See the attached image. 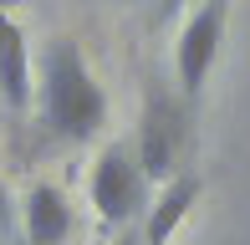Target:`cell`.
Returning <instances> with one entry per match:
<instances>
[{"label": "cell", "mask_w": 250, "mask_h": 245, "mask_svg": "<svg viewBox=\"0 0 250 245\" xmlns=\"http://www.w3.org/2000/svg\"><path fill=\"white\" fill-rule=\"evenodd\" d=\"M87 189H92V209H97V220L107 230L143 225V215H148V179L138 174L128 143H107L97 153Z\"/></svg>", "instance_id": "7a4b0ae2"}, {"label": "cell", "mask_w": 250, "mask_h": 245, "mask_svg": "<svg viewBox=\"0 0 250 245\" xmlns=\"http://www.w3.org/2000/svg\"><path fill=\"white\" fill-rule=\"evenodd\" d=\"M21 245H26V240H21Z\"/></svg>", "instance_id": "7c38bea8"}, {"label": "cell", "mask_w": 250, "mask_h": 245, "mask_svg": "<svg viewBox=\"0 0 250 245\" xmlns=\"http://www.w3.org/2000/svg\"><path fill=\"white\" fill-rule=\"evenodd\" d=\"M0 107L5 118H26L36 107V57L16 16H0Z\"/></svg>", "instance_id": "5b68a950"}, {"label": "cell", "mask_w": 250, "mask_h": 245, "mask_svg": "<svg viewBox=\"0 0 250 245\" xmlns=\"http://www.w3.org/2000/svg\"><path fill=\"white\" fill-rule=\"evenodd\" d=\"M36 113L66 143H87L107 122V92L72 36H51L36 57Z\"/></svg>", "instance_id": "6da1fadb"}, {"label": "cell", "mask_w": 250, "mask_h": 245, "mask_svg": "<svg viewBox=\"0 0 250 245\" xmlns=\"http://www.w3.org/2000/svg\"><path fill=\"white\" fill-rule=\"evenodd\" d=\"M21 235H26V245H66L72 204L56 184H31L26 204H21Z\"/></svg>", "instance_id": "8992f818"}, {"label": "cell", "mask_w": 250, "mask_h": 245, "mask_svg": "<svg viewBox=\"0 0 250 245\" xmlns=\"http://www.w3.org/2000/svg\"><path fill=\"white\" fill-rule=\"evenodd\" d=\"M225 31H230V0H199V5L189 10L184 31H179V41H174L179 92H184L189 102H194L204 92V82H209L214 57H220V46H225Z\"/></svg>", "instance_id": "277c9868"}, {"label": "cell", "mask_w": 250, "mask_h": 245, "mask_svg": "<svg viewBox=\"0 0 250 245\" xmlns=\"http://www.w3.org/2000/svg\"><path fill=\"white\" fill-rule=\"evenodd\" d=\"M164 10H184V5H199V0H158Z\"/></svg>", "instance_id": "30bf717a"}, {"label": "cell", "mask_w": 250, "mask_h": 245, "mask_svg": "<svg viewBox=\"0 0 250 245\" xmlns=\"http://www.w3.org/2000/svg\"><path fill=\"white\" fill-rule=\"evenodd\" d=\"M10 235H16V209H10V189L0 179V240H10Z\"/></svg>", "instance_id": "ba28073f"}, {"label": "cell", "mask_w": 250, "mask_h": 245, "mask_svg": "<svg viewBox=\"0 0 250 245\" xmlns=\"http://www.w3.org/2000/svg\"><path fill=\"white\" fill-rule=\"evenodd\" d=\"M199 174H189V169H179L174 179L164 184V194L148 204V215H143V245H168V235H174L179 225H184V215L194 209V199H199Z\"/></svg>", "instance_id": "52a82bcc"}, {"label": "cell", "mask_w": 250, "mask_h": 245, "mask_svg": "<svg viewBox=\"0 0 250 245\" xmlns=\"http://www.w3.org/2000/svg\"><path fill=\"white\" fill-rule=\"evenodd\" d=\"M112 245H143V225H128V230H118V235H112Z\"/></svg>", "instance_id": "9c48e42d"}, {"label": "cell", "mask_w": 250, "mask_h": 245, "mask_svg": "<svg viewBox=\"0 0 250 245\" xmlns=\"http://www.w3.org/2000/svg\"><path fill=\"white\" fill-rule=\"evenodd\" d=\"M21 5V0H0V16H10V10H16Z\"/></svg>", "instance_id": "8fae6325"}, {"label": "cell", "mask_w": 250, "mask_h": 245, "mask_svg": "<svg viewBox=\"0 0 250 245\" xmlns=\"http://www.w3.org/2000/svg\"><path fill=\"white\" fill-rule=\"evenodd\" d=\"M179 153H184V113L174 107V97L164 87H148L143 118H138V138H133V163L148 179V189L168 184L179 174Z\"/></svg>", "instance_id": "3957f363"}]
</instances>
